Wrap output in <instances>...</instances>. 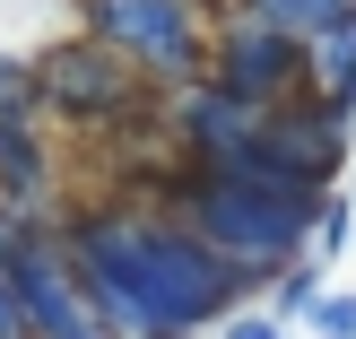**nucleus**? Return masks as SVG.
I'll return each instance as SVG.
<instances>
[{
  "label": "nucleus",
  "mask_w": 356,
  "mask_h": 339,
  "mask_svg": "<svg viewBox=\"0 0 356 339\" xmlns=\"http://www.w3.org/2000/svg\"><path fill=\"white\" fill-rule=\"evenodd\" d=\"M218 339H287V322H278V313H226Z\"/></svg>",
  "instance_id": "4468645a"
},
{
  "label": "nucleus",
  "mask_w": 356,
  "mask_h": 339,
  "mask_svg": "<svg viewBox=\"0 0 356 339\" xmlns=\"http://www.w3.org/2000/svg\"><path fill=\"white\" fill-rule=\"evenodd\" d=\"M305 96L356 122V26L322 35V44H305Z\"/></svg>",
  "instance_id": "6e6552de"
},
{
  "label": "nucleus",
  "mask_w": 356,
  "mask_h": 339,
  "mask_svg": "<svg viewBox=\"0 0 356 339\" xmlns=\"http://www.w3.org/2000/svg\"><path fill=\"white\" fill-rule=\"evenodd\" d=\"M35 61H44L52 122H87V131H104V122H139V113L156 122V113H165V96H156L113 44H96V35H70V44L35 52Z\"/></svg>",
  "instance_id": "20e7f679"
},
{
  "label": "nucleus",
  "mask_w": 356,
  "mask_h": 339,
  "mask_svg": "<svg viewBox=\"0 0 356 339\" xmlns=\"http://www.w3.org/2000/svg\"><path fill=\"white\" fill-rule=\"evenodd\" d=\"M79 35L113 44L156 96H183L209 79L218 17H209V0H79Z\"/></svg>",
  "instance_id": "7ed1b4c3"
},
{
  "label": "nucleus",
  "mask_w": 356,
  "mask_h": 339,
  "mask_svg": "<svg viewBox=\"0 0 356 339\" xmlns=\"http://www.w3.org/2000/svg\"><path fill=\"white\" fill-rule=\"evenodd\" d=\"M313 305H322V261L278 270V322H287V313H313Z\"/></svg>",
  "instance_id": "9b49d317"
},
{
  "label": "nucleus",
  "mask_w": 356,
  "mask_h": 339,
  "mask_svg": "<svg viewBox=\"0 0 356 339\" xmlns=\"http://www.w3.org/2000/svg\"><path fill=\"white\" fill-rule=\"evenodd\" d=\"M0 339H35V331H26V305H17V270H9V253H0Z\"/></svg>",
  "instance_id": "ddd939ff"
},
{
  "label": "nucleus",
  "mask_w": 356,
  "mask_h": 339,
  "mask_svg": "<svg viewBox=\"0 0 356 339\" xmlns=\"http://www.w3.org/2000/svg\"><path fill=\"white\" fill-rule=\"evenodd\" d=\"M348 218H356V200H322V218H313V244H305V261H339V253H348Z\"/></svg>",
  "instance_id": "9d476101"
},
{
  "label": "nucleus",
  "mask_w": 356,
  "mask_h": 339,
  "mask_svg": "<svg viewBox=\"0 0 356 339\" xmlns=\"http://www.w3.org/2000/svg\"><path fill=\"white\" fill-rule=\"evenodd\" d=\"M235 9H252V0H235Z\"/></svg>",
  "instance_id": "2eb2a0df"
},
{
  "label": "nucleus",
  "mask_w": 356,
  "mask_h": 339,
  "mask_svg": "<svg viewBox=\"0 0 356 339\" xmlns=\"http://www.w3.org/2000/svg\"><path fill=\"white\" fill-rule=\"evenodd\" d=\"M252 174H270V183L287 191H330V174L348 166V113H330V104L296 96L270 113V131H261V148L243 157Z\"/></svg>",
  "instance_id": "423d86ee"
},
{
  "label": "nucleus",
  "mask_w": 356,
  "mask_h": 339,
  "mask_svg": "<svg viewBox=\"0 0 356 339\" xmlns=\"http://www.w3.org/2000/svg\"><path fill=\"white\" fill-rule=\"evenodd\" d=\"M305 322H313V339H356V296H322Z\"/></svg>",
  "instance_id": "f8f14e48"
},
{
  "label": "nucleus",
  "mask_w": 356,
  "mask_h": 339,
  "mask_svg": "<svg viewBox=\"0 0 356 339\" xmlns=\"http://www.w3.org/2000/svg\"><path fill=\"white\" fill-rule=\"evenodd\" d=\"M261 131H270V113L243 104V96H226L218 79L165 96V148H183V166H243V157L261 148Z\"/></svg>",
  "instance_id": "0eeeda50"
},
{
  "label": "nucleus",
  "mask_w": 356,
  "mask_h": 339,
  "mask_svg": "<svg viewBox=\"0 0 356 339\" xmlns=\"http://www.w3.org/2000/svg\"><path fill=\"white\" fill-rule=\"evenodd\" d=\"M61 244L113 339H200L226 313H243V287H252L156 200H87L61 218Z\"/></svg>",
  "instance_id": "f257e3e1"
},
{
  "label": "nucleus",
  "mask_w": 356,
  "mask_h": 339,
  "mask_svg": "<svg viewBox=\"0 0 356 339\" xmlns=\"http://www.w3.org/2000/svg\"><path fill=\"white\" fill-rule=\"evenodd\" d=\"M209 79H218L226 96L278 113V104L305 96V44L278 35L261 9H226V17H218V44H209Z\"/></svg>",
  "instance_id": "39448f33"
},
{
  "label": "nucleus",
  "mask_w": 356,
  "mask_h": 339,
  "mask_svg": "<svg viewBox=\"0 0 356 339\" xmlns=\"http://www.w3.org/2000/svg\"><path fill=\"white\" fill-rule=\"evenodd\" d=\"M139 200L174 209V218H183L209 253H226L243 278H278V270L305 261L313 218H322L330 191H287V183H270V174H252V166H165V174H148Z\"/></svg>",
  "instance_id": "f03ea898"
},
{
  "label": "nucleus",
  "mask_w": 356,
  "mask_h": 339,
  "mask_svg": "<svg viewBox=\"0 0 356 339\" xmlns=\"http://www.w3.org/2000/svg\"><path fill=\"white\" fill-rule=\"evenodd\" d=\"M261 17H270L278 35H296V44H322V35L356 26V0H252Z\"/></svg>",
  "instance_id": "1a4fd4ad"
}]
</instances>
